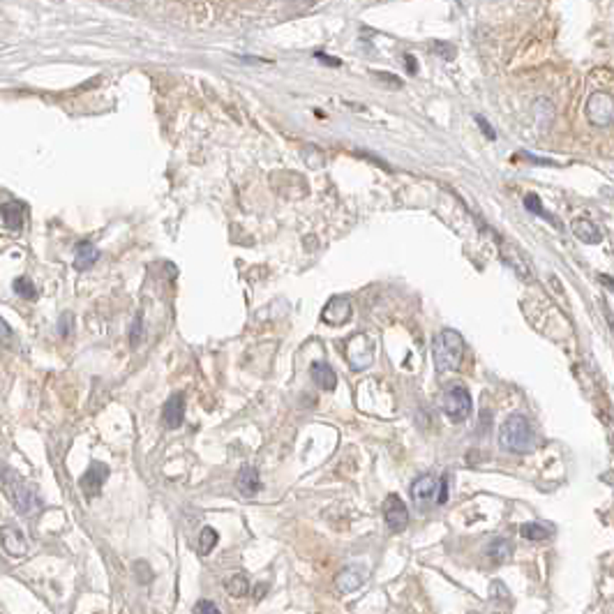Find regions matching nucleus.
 Instances as JSON below:
<instances>
[{
    "mask_svg": "<svg viewBox=\"0 0 614 614\" xmlns=\"http://www.w3.org/2000/svg\"><path fill=\"white\" fill-rule=\"evenodd\" d=\"M519 534H522L527 541L541 543V541H545V538H550L554 532L552 529H545V524H541V522H527V524L519 527Z\"/></svg>",
    "mask_w": 614,
    "mask_h": 614,
    "instance_id": "nucleus-20",
    "label": "nucleus"
},
{
    "mask_svg": "<svg viewBox=\"0 0 614 614\" xmlns=\"http://www.w3.org/2000/svg\"><path fill=\"white\" fill-rule=\"evenodd\" d=\"M9 338H12V328H9V323L3 319V316H0V342L9 340Z\"/></svg>",
    "mask_w": 614,
    "mask_h": 614,
    "instance_id": "nucleus-31",
    "label": "nucleus"
},
{
    "mask_svg": "<svg viewBox=\"0 0 614 614\" xmlns=\"http://www.w3.org/2000/svg\"><path fill=\"white\" fill-rule=\"evenodd\" d=\"M462 356H464V340L458 330L446 328L434 338L432 358H434V370L439 372V375L458 370Z\"/></svg>",
    "mask_w": 614,
    "mask_h": 614,
    "instance_id": "nucleus-3",
    "label": "nucleus"
},
{
    "mask_svg": "<svg viewBox=\"0 0 614 614\" xmlns=\"http://www.w3.org/2000/svg\"><path fill=\"white\" fill-rule=\"evenodd\" d=\"M0 543H3V550L9 556H21L28 550L26 536L21 534V529H16V527H5L3 532H0Z\"/></svg>",
    "mask_w": 614,
    "mask_h": 614,
    "instance_id": "nucleus-11",
    "label": "nucleus"
},
{
    "mask_svg": "<svg viewBox=\"0 0 614 614\" xmlns=\"http://www.w3.org/2000/svg\"><path fill=\"white\" fill-rule=\"evenodd\" d=\"M573 234H575V238L582 240V243H587V245L603 243V231L589 220H575L573 222Z\"/></svg>",
    "mask_w": 614,
    "mask_h": 614,
    "instance_id": "nucleus-16",
    "label": "nucleus"
},
{
    "mask_svg": "<svg viewBox=\"0 0 614 614\" xmlns=\"http://www.w3.org/2000/svg\"><path fill=\"white\" fill-rule=\"evenodd\" d=\"M347 360L351 370H367L375 360V342H372L367 335H353V338L347 342Z\"/></svg>",
    "mask_w": 614,
    "mask_h": 614,
    "instance_id": "nucleus-5",
    "label": "nucleus"
},
{
    "mask_svg": "<svg viewBox=\"0 0 614 614\" xmlns=\"http://www.w3.org/2000/svg\"><path fill=\"white\" fill-rule=\"evenodd\" d=\"M476 123L480 125L483 134H485L488 139H497V132H495V129H492V125H488V120H485V118H483V116H476Z\"/></svg>",
    "mask_w": 614,
    "mask_h": 614,
    "instance_id": "nucleus-28",
    "label": "nucleus"
},
{
    "mask_svg": "<svg viewBox=\"0 0 614 614\" xmlns=\"http://www.w3.org/2000/svg\"><path fill=\"white\" fill-rule=\"evenodd\" d=\"M236 488L245 499L257 497V492L262 490V478H259V471L254 467H243L236 476Z\"/></svg>",
    "mask_w": 614,
    "mask_h": 614,
    "instance_id": "nucleus-13",
    "label": "nucleus"
},
{
    "mask_svg": "<svg viewBox=\"0 0 614 614\" xmlns=\"http://www.w3.org/2000/svg\"><path fill=\"white\" fill-rule=\"evenodd\" d=\"M162 416H164V423H166V427H169V430H176V427H181V425H183V418H185V397H183L181 393L171 395L169 399H166Z\"/></svg>",
    "mask_w": 614,
    "mask_h": 614,
    "instance_id": "nucleus-15",
    "label": "nucleus"
},
{
    "mask_svg": "<svg viewBox=\"0 0 614 614\" xmlns=\"http://www.w3.org/2000/svg\"><path fill=\"white\" fill-rule=\"evenodd\" d=\"M499 446L508 453H532L536 446V436L532 430V423L527 421L522 414H513L508 416L504 425L499 430Z\"/></svg>",
    "mask_w": 614,
    "mask_h": 614,
    "instance_id": "nucleus-2",
    "label": "nucleus"
},
{
    "mask_svg": "<svg viewBox=\"0 0 614 614\" xmlns=\"http://www.w3.org/2000/svg\"><path fill=\"white\" fill-rule=\"evenodd\" d=\"M351 314H353V310H351L349 298H340V296H335V298L325 303L323 312H321V321L328 323V325H344V323H349Z\"/></svg>",
    "mask_w": 614,
    "mask_h": 614,
    "instance_id": "nucleus-9",
    "label": "nucleus"
},
{
    "mask_svg": "<svg viewBox=\"0 0 614 614\" xmlns=\"http://www.w3.org/2000/svg\"><path fill=\"white\" fill-rule=\"evenodd\" d=\"M107 478H109V467H107V464L92 462L88 467V471L81 476L79 488L83 490V495H86L88 499H92V497L99 495V490H102V485H104Z\"/></svg>",
    "mask_w": 614,
    "mask_h": 614,
    "instance_id": "nucleus-8",
    "label": "nucleus"
},
{
    "mask_svg": "<svg viewBox=\"0 0 614 614\" xmlns=\"http://www.w3.org/2000/svg\"><path fill=\"white\" fill-rule=\"evenodd\" d=\"M490 598L495 600V603H504V605H510V593H508L506 584L501 582V580H495V582H492V587H490Z\"/></svg>",
    "mask_w": 614,
    "mask_h": 614,
    "instance_id": "nucleus-25",
    "label": "nucleus"
},
{
    "mask_svg": "<svg viewBox=\"0 0 614 614\" xmlns=\"http://www.w3.org/2000/svg\"><path fill=\"white\" fill-rule=\"evenodd\" d=\"M194 612H220V608L215 605V603H208V600H199L197 605H194Z\"/></svg>",
    "mask_w": 614,
    "mask_h": 614,
    "instance_id": "nucleus-30",
    "label": "nucleus"
},
{
    "mask_svg": "<svg viewBox=\"0 0 614 614\" xmlns=\"http://www.w3.org/2000/svg\"><path fill=\"white\" fill-rule=\"evenodd\" d=\"M23 210L26 206L21 201H7L3 206V222H5V229L9 231H18L23 225Z\"/></svg>",
    "mask_w": 614,
    "mask_h": 614,
    "instance_id": "nucleus-17",
    "label": "nucleus"
},
{
    "mask_svg": "<svg viewBox=\"0 0 614 614\" xmlns=\"http://www.w3.org/2000/svg\"><path fill=\"white\" fill-rule=\"evenodd\" d=\"M441 409L448 421L453 423H464L471 416V395L464 386H451L443 390L441 397Z\"/></svg>",
    "mask_w": 614,
    "mask_h": 614,
    "instance_id": "nucleus-4",
    "label": "nucleus"
},
{
    "mask_svg": "<svg viewBox=\"0 0 614 614\" xmlns=\"http://www.w3.org/2000/svg\"><path fill=\"white\" fill-rule=\"evenodd\" d=\"M99 259V252L97 247L88 243V240H83V243L77 245V257H74V268L77 271H86V268H90L92 264H95Z\"/></svg>",
    "mask_w": 614,
    "mask_h": 614,
    "instance_id": "nucleus-18",
    "label": "nucleus"
},
{
    "mask_svg": "<svg viewBox=\"0 0 614 614\" xmlns=\"http://www.w3.org/2000/svg\"><path fill=\"white\" fill-rule=\"evenodd\" d=\"M310 377L314 381V386L321 388V390H328V393H330V390L338 388V375H335V370L328 365V362H323V360L312 362Z\"/></svg>",
    "mask_w": 614,
    "mask_h": 614,
    "instance_id": "nucleus-12",
    "label": "nucleus"
},
{
    "mask_svg": "<svg viewBox=\"0 0 614 614\" xmlns=\"http://www.w3.org/2000/svg\"><path fill=\"white\" fill-rule=\"evenodd\" d=\"M14 293L21 296L26 301H35L37 298V286L28 280V277H16L14 280Z\"/></svg>",
    "mask_w": 614,
    "mask_h": 614,
    "instance_id": "nucleus-23",
    "label": "nucleus"
},
{
    "mask_svg": "<svg viewBox=\"0 0 614 614\" xmlns=\"http://www.w3.org/2000/svg\"><path fill=\"white\" fill-rule=\"evenodd\" d=\"M510 554H513V545H510V541H506V538H497V541H492L488 547V556L495 564H506L510 559Z\"/></svg>",
    "mask_w": 614,
    "mask_h": 614,
    "instance_id": "nucleus-19",
    "label": "nucleus"
},
{
    "mask_svg": "<svg viewBox=\"0 0 614 614\" xmlns=\"http://www.w3.org/2000/svg\"><path fill=\"white\" fill-rule=\"evenodd\" d=\"M316 58H319L321 63H328V65H340V60H333V58H328L325 53H316Z\"/></svg>",
    "mask_w": 614,
    "mask_h": 614,
    "instance_id": "nucleus-32",
    "label": "nucleus"
},
{
    "mask_svg": "<svg viewBox=\"0 0 614 614\" xmlns=\"http://www.w3.org/2000/svg\"><path fill=\"white\" fill-rule=\"evenodd\" d=\"M406 68H409V72H411V74H416V70H418V65L414 63L411 55H406Z\"/></svg>",
    "mask_w": 614,
    "mask_h": 614,
    "instance_id": "nucleus-33",
    "label": "nucleus"
},
{
    "mask_svg": "<svg viewBox=\"0 0 614 614\" xmlns=\"http://www.w3.org/2000/svg\"><path fill=\"white\" fill-rule=\"evenodd\" d=\"M587 118L596 127H610L614 118V102L608 92H593L587 102Z\"/></svg>",
    "mask_w": 614,
    "mask_h": 614,
    "instance_id": "nucleus-6",
    "label": "nucleus"
},
{
    "mask_svg": "<svg viewBox=\"0 0 614 614\" xmlns=\"http://www.w3.org/2000/svg\"><path fill=\"white\" fill-rule=\"evenodd\" d=\"M70 328H72V314H70V312H65V314H63V319H60V328H58L63 338H68V335H70Z\"/></svg>",
    "mask_w": 614,
    "mask_h": 614,
    "instance_id": "nucleus-29",
    "label": "nucleus"
},
{
    "mask_svg": "<svg viewBox=\"0 0 614 614\" xmlns=\"http://www.w3.org/2000/svg\"><path fill=\"white\" fill-rule=\"evenodd\" d=\"M0 485H3L7 499L14 504L16 513L33 515L35 510L42 506V499L37 497V492L33 490V485H28V483L18 476L14 469L0 467Z\"/></svg>",
    "mask_w": 614,
    "mask_h": 614,
    "instance_id": "nucleus-1",
    "label": "nucleus"
},
{
    "mask_svg": "<svg viewBox=\"0 0 614 614\" xmlns=\"http://www.w3.org/2000/svg\"><path fill=\"white\" fill-rule=\"evenodd\" d=\"M225 587H227V591L234 598H243V596H247V593H249V580L245 578L243 573H238V575H234V578L227 580Z\"/></svg>",
    "mask_w": 614,
    "mask_h": 614,
    "instance_id": "nucleus-21",
    "label": "nucleus"
},
{
    "mask_svg": "<svg viewBox=\"0 0 614 614\" xmlns=\"http://www.w3.org/2000/svg\"><path fill=\"white\" fill-rule=\"evenodd\" d=\"M524 206H527V210H532L534 215H538V217H545L547 222H552V225H556V220L550 215V212H547L545 208H543V203H541V199H538V194H527V199H524Z\"/></svg>",
    "mask_w": 614,
    "mask_h": 614,
    "instance_id": "nucleus-24",
    "label": "nucleus"
},
{
    "mask_svg": "<svg viewBox=\"0 0 614 614\" xmlns=\"http://www.w3.org/2000/svg\"><path fill=\"white\" fill-rule=\"evenodd\" d=\"M432 51H436V53H439L443 60H453V58H455V46H451V44L434 42V44H432Z\"/></svg>",
    "mask_w": 614,
    "mask_h": 614,
    "instance_id": "nucleus-26",
    "label": "nucleus"
},
{
    "mask_svg": "<svg viewBox=\"0 0 614 614\" xmlns=\"http://www.w3.org/2000/svg\"><path fill=\"white\" fill-rule=\"evenodd\" d=\"M436 495H439V480H436L434 476H430V473H425V476L414 480L411 497H414V501H418V504L436 501Z\"/></svg>",
    "mask_w": 614,
    "mask_h": 614,
    "instance_id": "nucleus-10",
    "label": "nucleus"
},
{
    "mask_svg": "<svg viewBox=\"0 0 614 614\" xmlns=\"http://www.w3.org/2000/svg\"><path fill=\"white\" fill-rule=\"evenodd\" d=\"M365 578H367V573L362 571L360 566H349V569H344L338 575L335 584H338V589L342 593H351V591H356V589L362 587V584H365Z\"/></svg>",
    "mask_w": 614,
    "mask_h": 614,
    "instance_id": "nucleus-14",
    "label": "nucleus"
},
{
    "mask_svg": "<svg viewBox=\"0 0 614 614\" xmlns=\"http://www.w3.org/2000/svg\"><path fill=\"white\" fill-rule=\"evenodd\" d=\"M217 541H220V536H217V532L212 527H206L201 532V536H199V545H197V550H199V554H210L212 552V547L217 545Z\"/></svg>",
    "mask_w": 614,
    "mask_h": 614,
    "instance_id": "nucleus-22",
    "label": "nucleus"
},
{
    "mask_svg": "<svg viewBox=\"0 0 614 614\" xmlns=\"http://www.w3.org/2000/svg\"><path fill=\"white\" fill-rule=\"evenodd\" d=\"M141 325H144V321H141V314H139L136 319H134L132 333H129V340H132V344H134V347L139 344V340H141Z\"/></svg>",
    "mask_w": 614,
    "mask_h": 614,
    "instance_id": "nucleus-27",
    "label": "nucleus"
},
{
    "mask_svg": "<svg viewBox=\"0 0 614 614\" xmlns=\"http://www.w3.org/2000/svg\"><path fill=\"white\" fill-rule=\"evenodd\" d=\"M384 519L390 532H402L409 524V510L404 506V501L397 495H390L384 501Z\"/></svg>",
    "mask_w": 614,
    "mask_h": 614,
    "instance_id": "nucleus-7",
    "label": "nucleus"
}]
</instances>
